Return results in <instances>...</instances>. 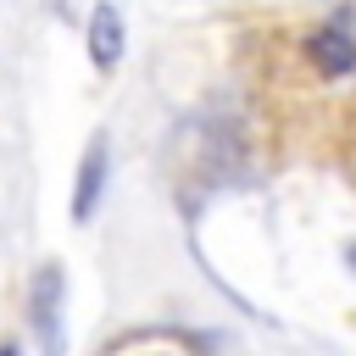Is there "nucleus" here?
I'll return each mask as SVG.
<instances>
[{
  "label": "nucleus",
  "instance_id": "f257e3e1",
  "mask_svg": "<svg viewBox=\"0 0 356 356\" xmlns=\"http://www.w3.org/2000/svg\"><path fill=\"white\" fill-rule=\"evenodd\" d=\"M61 300H67V273L56 261L33 267L28 278V323L44 339V356H61Z\"/></svg>",
  "mask_w": 356,
  "mask_h": 356
},
{
  "label": "nucleus",
  "instance_id": "20e7f679",
  "mask_svg": "<svg viewBox=\"0 0 356 356\" xmlns=\"http://www.w3.org/2000/svg\"><path fill=\"white\" fill-rule=\"evenodd\" d=\"M89 61H95L100 72H111V67L122 61V11H117L111 0H100V6L89 11Z\"/></svg>",
  "mask_w": 356,
  "mask_h": 356
},
{
  "label": "nucleus",
  "instance_id": "f03ea898",
  "mask_svg": "<svg viewBox=\"0 0 356 356\" xmlns=\"http://www.w3.org/2000/svg\"><path fill=\"white\" fill-rule=\"evenodd\" d=\"M106 184H111V145L106 134H95L83 145V161H78V184H72V222H95L100 200H106Z\"/></svg>",
  "mask_w": 356,
  "mask_h": 356
},
{
  "label": "nucleus",
  "instance_id": "423d86ee",
  "mask_svg": "<svg viewBox=\"0 0 356 356\" xmlns=\"http://www.w3.org/2000/svg\"><path fill=\"white\" fill-rule=\"evenodd\" d=\"M345 256H350V267H356V245H350V250H345Z\"/></svg>",
  "mask_w": 356,
  "mask_h": 356
},
{
  "label": "nucleus",
  "instance_id": "39448f33",
  "mask_svg": "<svg viewBox=\"0 0 356 356\" xmlns=\"http://www.w3.org/2000/svg\"><path fill=\"white\" fill-rule=\"evenodd\" d=\"M0 356H22V345L17 339H0Z\"/></svg>",
  "mask_w": 356,
  "mask_h": 356
},
{
  "label": "nucleus",
  "instance_id": "7ed1b4c3",
  "mask_svg": "<svg viewBox=\"0 0 356 356\" xmlns=\"http://www.w3.org/2000/svg\"><path fill=\"white\" fill-rule=\"evenodd\" d=\"M306 56H312V67H317L323 78H350V72H356V39H350L345 28H334V22L306 39Z\"/></svg>",
  "mask_w": 356,
  "mask_h": 356
}]
</instances>
